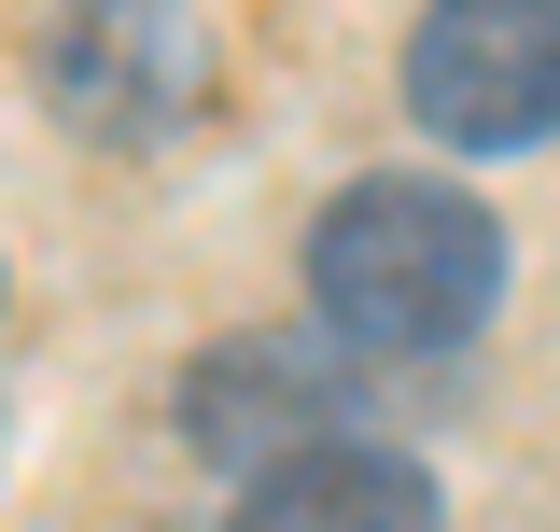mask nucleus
<instances>
[{"mask_svg": "<svg viewBox=\"0 0 560 532\" xmlns=\"http://www.w3.org/2000/svg\"><path fill=\"white\" fill-rule=\"evenodd\" d=\"M308 294L350 350L420 365V350H463L504 309V224L434 169H364L350 197H323L308 224Z\"/></svg>", "mask_w": 560, "mask_h": 532, "instance_id": "1", "label": "nucleus"}, {"mask_svg": "<svg viewBox=\"0 0 560 532\" xmlns=\"http://www.w3.org/2000/svg\"><path fill=\"white\" fill-rule=\"evenodd\" d=\"M43 99L98 154H154L210 113V14L197 0H70L43 28Z\"/></svg>", "mask_w": 560, "mask_h": 532, "instance_id": "2", "label": "nucleus"}, {"mask_svg": "<svg viewBox=\"0 0 560 532\" xmlns=\"http://www.w3.org/2000/svg\"><path fill=\"white\" fill-rule=\"evenodd\" d=\"M407 113L448 154L560 140V0H434L407 43Z\"/></svg>", "mask_w": 560, "mask_h": 532, "instance_id": "3", "label": "nucleus"}, {"mask_svg": "<svg viewBox=\"0 0 560 532\" xmlns=\"http://www.w3.org/2000/svg\"><path fill=\"white\" fill-rule=\"evenodd\" d=\"M183 420H197L210 463L267 476V463L323 449V435L350 420V379H337V365H308L294 336H224V350L197 365V393H183Z\"/></svg>", "mask_w": 560, "mask_h": 532, "instance_id": "4", "label": "nucleus"}, {"mask_svg": "<svg viewBox=\"0 0 560 532\" xmlns=\"http://www.w3.org/2000/svg\"><path fill=\"white\" fill-rule=\"evenodd\" d=\"M224 532H448V519H434V476L420 463L364 449V435H323V449H294V463L253 476Z\"/></svg>", "mask_w": 560, "mask_h": 532, "instance_id": "5", "label": "nucleus"}]
</instances>
